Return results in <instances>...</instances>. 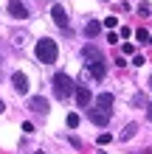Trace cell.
<instances>
[{
    "label": "cell",
    "instance_id": "6da1fadb",
    "mask_svg": "<svg viewBox=\"0 0 152 154\" xmlns=\"http://www.w3.org/2000/svg\"><path fill=\"white\" fill-rule=\"evenodd\" d=\"M34 53H37V59L42 62V65H53L57 56H59V48H57L53 39H40L37 48H34Z\"/></svg>",
    "mask_w": 152,
    "mask_h": 154
},
{
    "label": "cell",
    "instance_id": "7a4b0ae2",
    "mask_svg": "<svg viewBox=\"0 0 152 154\" xmlns=\"http://www.w3.org/2000/svg\"><path fill=\"white\" fill-rule=\"evenodd\" d=\"M73 79H70L68 73H57L53 76V95L57 98H68V95H73Z\"/></svg>",
    "mask_w": 152,
    "mask_h": 154
},
{
    "label": "cell",
    "instance_id": "ac0fdd59",
    "mask_svg": "<svg viewBox=\"0 0 152 154\" xmlns=\"http://www.w3.org/2000/svg\"><path fill=\"white\" fill-rule=\"evenodd\" d=\"M138 14L147 17V14H149V3H141V6H138Z\"/></svg>",
    "mask_w": 152,
    "mask_h": 154
},
{
    "label": "cell",
    "instance_id": "4fadbf2b",
    "mask_svg": "<svg viewBox=\"0 0 152 154\" xmlns=\"http://www.w3.org/2000/svg\"><path fill=\"white\" fill-rule=\"evenodd\" d=\"M135 132H138V126H135V123H127V126H124V132H121V140L135 137Z\"/></svg>",
    "mask_w": 152,
    "mask_h": 154
},
{
    "label": "cell",
    "instance_id": "30bf717a",
    "mask_svg": "<svg viewBox=\"0 0 152 154\" xmlns=\"http://www.w3.org/2000/svg\"><path fill=\"white\" fill-rule=\"evenodd\" d=\"M28 106H31L34 112H40V115H45V112H48V101H45V98H40V95H37V98H31Z\"/></svg>",
    "mask_w": 152,
    "mask_h": 154
},
{
    "label": "cell",
    "instance_id": "7c38bea8",
    "mask_svg": "<svg viewBox=\"0 0 152 154\" xmlns=\"http://www.w3.org/2000/svg\"><path fill=\"white\" fill-rule=\"evenodd\" d=\"M96 106H102V109H110V106H113V95H110V93L96 95Z\"/></svg>",
    "mask_w": 152,
    "mask_h": 154
},
{
    "label": "cell",
    "instance_id": "d6986e66",
    "mask_svg": "<svg viewBox=\"0 0 152 154\" xmlns=\"http://www.w3.org/2000/svg\"><path fill=\"white\" fill-rule=\"evenodd\" d=\"M104 25H107V28H115V25H118V20H115V17H107Z\"/></svg>",
    "mask_w": 152,
    "mask_h": 154
},
{
    "label": "cell",
    "instance_id": "e0dca14e",
    "mask_svg": "<svg viewBox=\"0 0 152 154\" xmlns=\"http://www.w3.org/2000/svg\"><path fill=\"white\" fill-rule=\"evenodd\" d=\"M132 65L141 67V65H144V56H141V53H132Z\"/></svg>",
    "mask_w": 152,
    "mask_h": 154
},
{
    "label": "cell",
    "instance_id": "2e32d148",
    "mask_svg": "<svg viewBox=\"0 0 152 154\" xmlns=\"http://www.w3.org/2000/svg\"><path fill=\"white\" fill-rule=\"evenodd\" d=\"M110 140H113V134H107V132H104V134H99V146H107Z\"/></svg>",
    "mask_w": 152,
    "mask_h": 154
},
{
    "label": "cell",
    "instance_id": "44dd1931",
    "mask_svg": "<svg viewBox=\"0 0 152 154\" xmlns=\"http://www.w3.org/2000/svg\"><path fill=\"white\" fill-rule=\"evenodd\" d=\"M147 118H149V121H152V106H147Z\"/></svg>",
    "mask_w": 152,
    "mask_h": 154
},
{
    "label": "cell",
    "instance_id": "ba28073f",
    "mask_svg": "<svg viewBox=\"0 0 152 154\" xmlns=\"http://www.w3.org/2000/svg\"><path fill=\"white\" fill-rule=\"evenodd\" d=\"M73 93H76V104H79V106H87V104L93 101V93H90L87 87H82V84H79Z\"/></svg>",
    "mask_w": 152,
    "mask_h": 154
},
{
    "label": "cell",
    "instance_id": "8fae6325",
    "mask_svg": "<svg viewBox=\"0 0 152 154\" xmlns=\"http://www.w3.org/2000/svg\"><path fill=\"white\" fill-rule=\"evenodd\" d=\"M82 56H85L87 62H93V59H104V56H102V51L96 48V45H85V48H82Z\"/></svg>",
    "mask_w": 152,
    "mask_h": 154
},
{
    "label": "cell",
    "instance_id": "ffe728a7",
    "mask_svg": "<svg viewBox=\"0 0 152 154\" xmlns=\"http://www.w3.org/2000/svg\"><path fill=\"white\" fill-rule=\"evenodd\" d=\"M124 53H127V56H132V53H135V48H132L130 42H124Z\"/></svg>",
    "mask_w": 152,
    "mask_h": 154
},
{
    "label": "cell",
    "instance_id": "52a82bcc",
    "mask_svg": "<svg viewBox=\"0 0 152 154\" xmlns=\"http://www.w3.org/2000/svg\"><path fill=\"white\" fill-rule=\"evenodd\" d=\"M87 73H90L96 81H102V79H104V59H93V62H87Z\"/></svg>",
    "mask_w": 152,
    "mask_h": 154
},
{
    "label": "cell",
    "instance_id": "cb8c5ba5",
    "mask_svg": "<svg viewBox=\"0 0 152 154\" xmlns=\"http://www.w3.org/2000/svg\"><path fill=\"white\" fill-rule=\"evenodd\" d=\"M34 154H45V151H34Z\"/></svg>",
    "mask_w": 152,
    "mask_h": 154
},
{
    "label": "cell",
    "instance_id": "9a60e30c",
    "mask_svg": "<svg viewBox=\"0 0 152 154\" xmlns=\"http://www.w3.org/2000/svg\"><path fill=\"white\" fill-rule=\"evenodd\" d=\"M135 39H138V42H147V39H149V31H147V28H138V31H135Z\"/></svg>",
    "mask_w": 152,
    "mask_h": 154
},
{
    "label": "cell",
    "instance_id": "5bb4252c",
    "mask_svg": "<svg viewBox=\"0 0 152 154\" xmlns=\"http://www.w3.org/2000/svg\"><path fill=\"white\" fill-rule=\"evenodd\" d=\"M65 123H68V129H76V126H79V115H76V112H70V115L65 118Z\"/></svg>",
    "mask_w": 152,
    "mask_h": 154
},
{
    "label": "cell",
    "instance_id": "7402d4cb",
    "mask_svg": "<svg viewBox=\"0 0 152 154\" xmlns=\"http://www.w3.org/2000/svg\"><path fill=\"white\" fill-rule=\"evenodd\" d=\"M3 109H6V106H3V101H0V112H3Z\"/></svg>",
    "mask_w": 152,
    "mask_h": 154
},
{
    "label": "cell",
    "instance_id": "5b68a950",
    "mask_svg": "<svg viewBox=\"0 0 152 154\" xmlns=\"http://www.w3.org/2000/svg\"><path fill=\"white\" fill-rule=\"evenodd\" d=\"M51 17H53V23H57L59 28H68V14H65V8H62L59 3L51 6Z\"/></svg>",
    "mask_w": 152,
    "mask_h": 154
},
{
    "label": "cell",
    "instance_id": "277c9868",
    "mask_svg": "<svg viewBox=\"0 0 152 154\" xmlns=\"http://www.w3.org/2000/svg\"><path fill=\"white\" fill-rule=\"evenodd\" d=\"M8 14H11L14 20H28V8H25L20 0H11V3H8Z\"/></svg>",
    "mask_w": 152,
    "mask_h": 154
},
{
    "label": "cell",
    "instance_id": "3957f363",
    "mask_svg": "<svg viewBox=\"0 0 152 154\" xmlns=\"http://www.w3.org/2000/svg\"><path fill=\"white\" fill-rule=\"evenodd\" d=\"M87 118L96 123V126H107L110 123V109H102V106H93L90 112H87Z\"/></svg>",
    "mask_w": 152,
    "mask_h": 154
},
{
    "label": "cell",
    "instance_id": "603a6c76",
    "mask_svg": "<svg viewBox=\"0 0 152 154\" xmlns=\"http://www.w3.org/2000/svg\"><path fill=\"white\" fill-rule=\"evenodd\" d=\"M149 90H152V76H149Z\"/></svg>",
    "mask_w": 152,
    "mask_h": 154
},
{
    "label": "cell",
    "instance_id": "9c48e42d",
    "mask_svg": "<svg viewBox=\"0 0 152 154\" xmlns=\"http://www.w3.org/2000/svg\"><path fill=\"white\" fill-rule=\"evenodd\" d=\"M99 34H102V23H99V20H90V23L85 25V37H87V39L99 37Z\"/></svg>",
    "mask_w": 152,
    "mask_h": 154
},
{
    "label": "cell",
    "instance_id": "8992f818",
    "mask_svg": "<svg viewBox=\"0 0 152 154\" xmlns=\"http://www.w3.org/2000/svg\"><path fill=\"white\" fill-rule=\"evenodd\" d=\"M11 84H14V90H17L20 95H25V93H28V76H25V73H20V70H17V73L11 76Z\"/></svg>",
    "mask_w": 152,
    "mask_h": 154
}]
</instances>
